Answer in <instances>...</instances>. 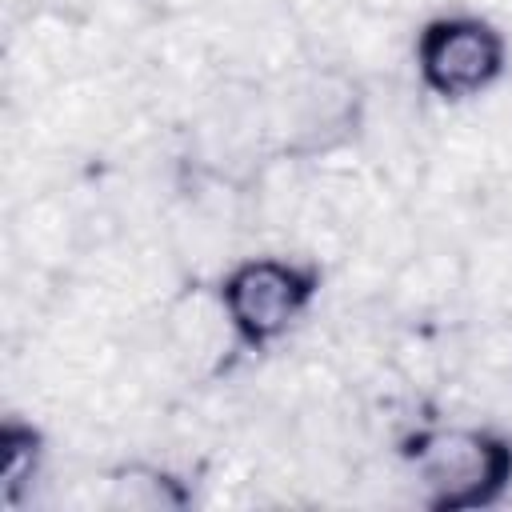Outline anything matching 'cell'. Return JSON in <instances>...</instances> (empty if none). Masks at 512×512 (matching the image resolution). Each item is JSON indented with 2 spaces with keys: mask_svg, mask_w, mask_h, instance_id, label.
Returning <instances> with one entry per match:
<instances>
[{
  "mask_svg": "<svg viewBox=\"0 0 512 512\" xmlns=\"http://www.w3.org/2000/svg\"><path fill=\"white\" fill-rule=\"evenodd\" d=\"M424 504L436 512H472L496 504L512 484V440L492 428H428L404 440Z\"/></svg>",
  "mask_w": 512,
  "mask_h": 512,
  "instance_id": "1",
  "label": "cell"
},
{
  "mask_svg": "<svg viewBox=\"0 0 512 512\" xmlns=\"http://www.w3.org/2000/svg\"><path fill=\"white\" fill-rule=\"evenodd\" d=\"M316 292L320 268L280 256H256L236 264L220 280V308L244 348H268L308 312Z\"/></svg>",
  "mask_w": 512,
  "mask_h": 512,
  "instance_id": "2",
  "label": "cell"
},
{
  "mask_svg": "<svg viewBox=\"0 0 512 512\" xmlns=\"http://www.w3.org/2000/svg\"><path fill=\"white\" fill-rule=\"evenodd\" d=\"M508 64L504 36L480 16H436L416 36V68L432 96L468 100L488 92Z\"/></svg>",
  "mask_w": 512,
  "mask_h": 512,
  "instance_id": "3",
  "label": "cell"
},
{
  "mask_svg": "<svg viewBox=\"0 0 512 512\" xmlns=\"http://www.w3.org/2000/svg\"><path fill=\"white\" fill-rule=\"evenodd\" d=\"M40 456H44L40 428L24 420H4L0 428V504L4 508H16L24 500V492L40 472Z\"/></svg>",
  "mask_w": 512,
  "mask_h": 512,
  "instance_id": "4",
  "label": "cell"
}]
</instances>
